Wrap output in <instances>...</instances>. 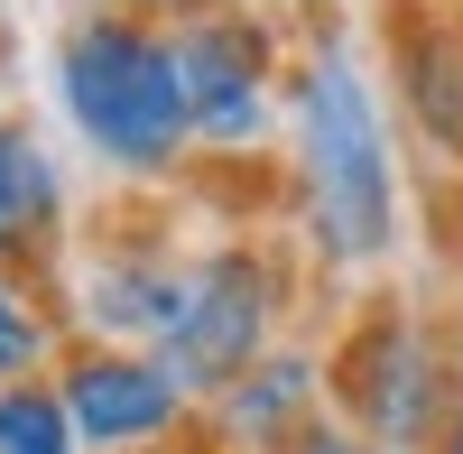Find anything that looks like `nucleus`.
Masks as SVG:
<instances>
[{
	"label": "nucleus",
	"instance_id": "1",
	"mask_svg": "<svg viewBox=\"0 0 463 454\" xmlns=\"http://www.w3.org/2000/svg\"><path fill=\"white\" fill-rule=\"evenodd\" d=\"M288 148H297V213L325 270H380L399 251V167L380 130L371 74L316 37L288 65Z\"/></svg>",
	"mask_w": 463,
	"mask_h": 454
},
{
	"label": "nucleus",
	"instance_id": "2",
	"mask_svg": "<svg viewBox=\"0 0 463 454\" xmlns=\"http://www.w3.org/2000/svg\"><path fill=\"white\" fill-rule=\"evenodd\" d=\"M47 74H56L65 130L121 185H167L195 158V121H185V84H176V28L130 19V10H74L56 28Z\"/></svg>",
	"mask_w": 463,
	"mask_h": 454
},
{
	"label": "nucleus",
	"instance_id": "3",
	"mask_svg": "<svg viewBox=\"0 0 463 454\" xmlns=\"http://www.w3.org/2000/svg\"><path fill=\"white\" fill-rule=\"evenodd\" d=\"M325 408L371 454H427L454 427V408H463L454 344L417 307L371 297V307L334 334V353H325Z\"/></svg>",
	"mask_w": 463,
	"mask_h": 454
},
{
	"label": "nucleus",
	"instance_id": "4",
	"mask_svg": "<svg viewBox=\"0 0 463 454\" xmlns=\"http://www.w3.org/2000/svg\"><path fill=\"white\" fill-rule=\"evenodd\" d=\"M288 297H297V270H288L279 241L241 232V241L195 251L185 260V316H176L167 353H158L176 371V390L195 408H213L250 362H269L279 353V325H288Z\"/></svg>",
	"mask_w": 463,
	"mask_h": 454
},
{
	"label": "nucleus",
	"instance_id": "5",
	"mask_svg": "<svg viewBox=\"0 0 463 454\" xmlns=\"http://www.w3.org/2000/svg\"><path fill=\"white\" fill-rule=\"evenodd\" d=\"M176 84H185V121L195 148L213 158H250L269 148V130L288 121V56L279 28L250 10H204L176 28Z\"/></svg>",
	"mask_w": 463,
	"mask_h": 454
},
{
	"label": "nucleus",
	"instance_id": "6",
	"mask_svg": "<svg viewBox=\"0 0 463 454\" xmlns=\"http://www.w3.org/2000/svg\"><path fill=\"white\" fill-rule=\"evenodd\" d=\"M47 381L65 399L84 454H158V445H185L204 408L176 390V371L158 353H130V344H93V334H65Z\"/></svg>",
	"mask_w": 463,
	"mask_h": 454
},
{
	"label": "nucleus",
	"instance_id": "7",
	"mask_svg": "<svg viewBox=\"0 0 463 454\" xmlns=\"http://www.w3.org/2000/svg\"><path fill=\"white\" fill-rule=\"evenodd\" d=\"M185 260H195V251L74 241L65 270H56V316H65V334L130 344V353H167V334H176V316H185Z\"/></svg>",
	"mask_w": 463,
	"mask_h": 454
},
{
	"label": "nucleus",
	"instance_id": "8",
	"mask_svg": "<svg viewBox=\"0 0 463 454\" xmlns=\"http://www.w3.org/2000/svg\"><path fill=\"white\" fill-rule=\"evenodd\" d=\"M65 167L47 130L28 111H0V270H19L37 297H56V270H65Z\"/></svg>",
	"mask_w": 463,
	"mask_h": 454
},
{
	"label": "nucleus",
	"instance_id": "9",
	"mask_svg": "<svg viewBox=\"0 0 463 454\" xmlns=\"http://www.w3.org/2000/svg\"><path fill=\"white\" fill-rule=\"evenodd\" d=\"M316 418H325V362H306V353H288V344L269 353V362H250L241 381L204 408V427L232 436L241 454H288Z\"/></svg>",
	"mask_w": 463,
	"mask_h": 454
},
{
	"label": "nucleus",
	"instance_id": "10",
	"mask_svg": "<svg viewBox=\"0 0 463 454\" xmlns=\"http://www.w3.org/2000/svg\"><path fill=\"white\" fill-rule=\"evenodd\" d=\"M56 344H65L56 297H37L19 270H0V381H28V371H47Z\"/></svg>",
	"mask_w": 463,
	"mask_h": 454
},
{
	"label": "nucleus",
	"instance_id": "11",
	"mask_svg": "<svg viewBox=\"0 0 463 454\" xmlns=\"http://www.w3.org/2000/svg\"><path fill=\"white\" fill-rule=\"evenodd\" d=\"M0 454H84V436H74V418H65L47 371L0 381Z\"/></svg>",
	"mask_w": 463,
	"mask_h": 454
},
{
	"label": "nucleus",
	"instance_id": "12",
	"mask_svg": "<svg viewBox=\"0 0 463 454\" xmlns=\"http://www.w3.org/2000/svg\"><path fill=\"white\" fill-rule=\"evenodd\" d=\"M84 10H130V19L185 28V19H204V10H241V0H84Z\"/></svg>",
	"mask_w": 463,
	"mask_h": 454
},
{
	"label": "nucleus",
	"instance_id": "13",
	"mask_svg": "<svg viewBox=\"0 0 463 454\" xmlns=\"http://www.w3.org/2000/svg\"><path fill=\"white\" fill-rule=\"evenodd\" d=\"M288 454H371V445H362V436H353V427H343V418H334V408H325V418H316V427H306V436H297Z\"/></svg>",
	"mask_w": 463,
	"mask_h": 454
},
{
	"label": "nucleus",
	"instance_id": "14",
	"mask_svg": "<svg viewBox=\"0 0 463 454\" xmlns=\"http://www.w3.org/2000/svg\"><path fill=\"white\" fill-rule=\"evenodd\" d=\"M427 454H463V408H454V427H445V436H436Z\"/></svg>",
	"mask_w": 463,
	"mask_h": 454
},
{
	"label": "nucleus",
	"instance_id": "15",
	"mask_svg": "<svg viewBox=\"0 0 463 454\" xmlns=\"http://www.w3.org/2000/svg\"><path fill=\"white\" fill-rule=\"evenodd\" d=\"M445 213H454V251H463V176H454V204Z\"/></svg>",
	"mask_w": 463,
	"mask_h": 454
},
{
	"label": "nucleus",
	"instance_id": "16",
	"mask_svg": "<svg viewBox=\"0 0 463 454\" xmlns=\"http://www.w3.org/2000/svg\"><path fill=\"white\" fill-rule=\"evenodd\" d=\"M445 344H454V371H463V316H454V334H445Z\"/></svg>",
	"mask_w": 463,
	"mask_h": 454
},
{
	"label": "nucleus",
	"instance_id": "17",
	"mask_svg": "<svg viewBox=\"0 0 463 454\" xmlns=\"http://www.w3.org/2000/svg\"><path fill=\"white\" fill-rule=\"evenodd\" d=\"M158 454H195V445H158Z\"/></svg>",
	"mask_w": 463,
	"mask_h": 454
}]
</instances>
